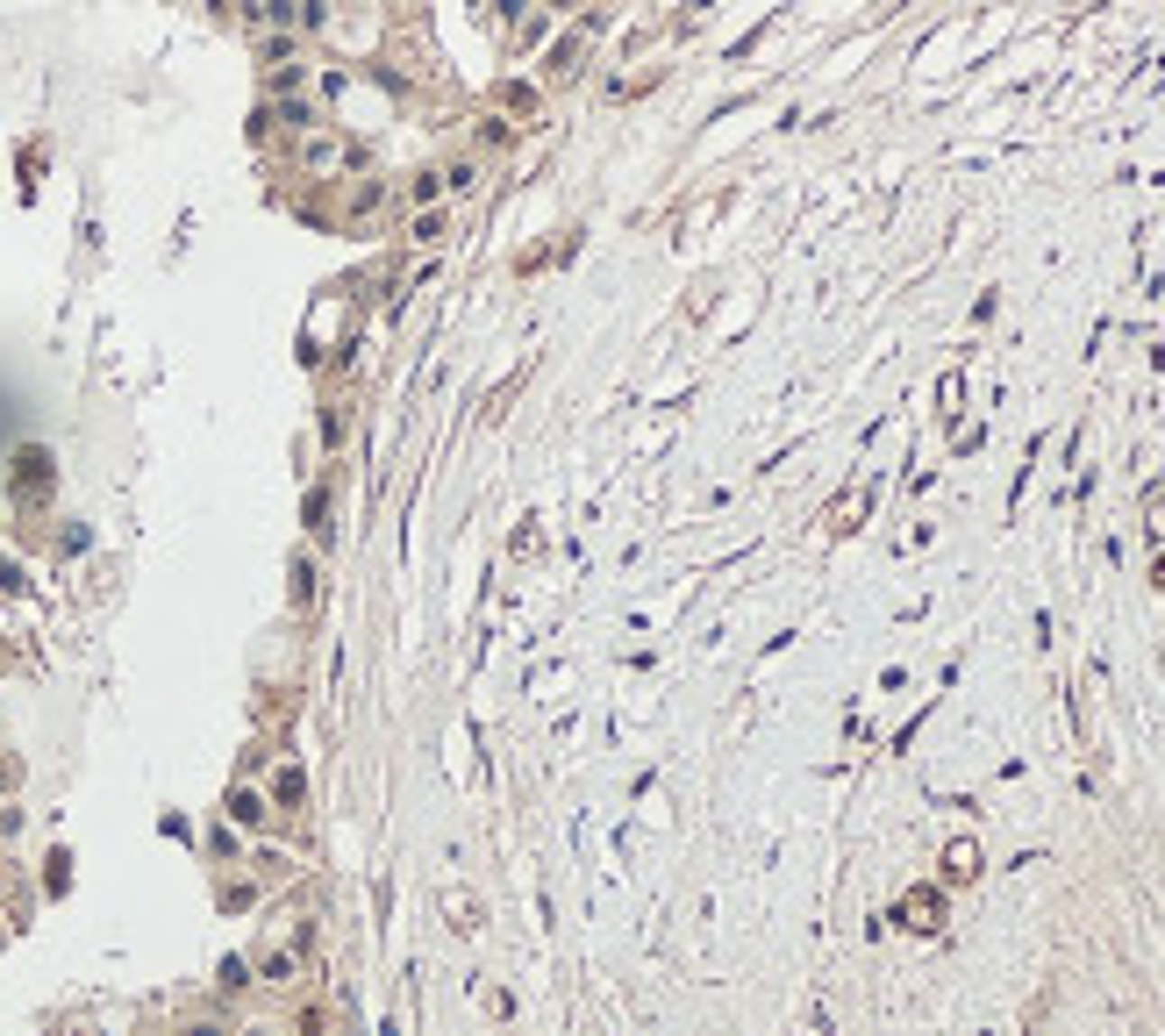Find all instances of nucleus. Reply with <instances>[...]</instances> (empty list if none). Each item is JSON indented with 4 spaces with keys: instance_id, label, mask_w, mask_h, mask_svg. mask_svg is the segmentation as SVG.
Listing matches in <instances>:
<instances>
[{
    "instance_id": "f257e3e1",
    "label": "nucleus",
    "mask_w": 1165,
    "mask_h": 1036,
    "mask_svg": "<svg viewBox=\"0 0 1165 1036\" xmlns=\"http://www.w3.org/2000/svg\"><path fill=\"white\" fill-rule=\"evenodd\" d=\"M258 14H265V22H293V0H265Z\"/></svg>"
}]
</instances>
